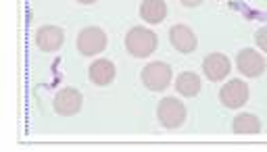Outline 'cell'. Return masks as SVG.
Returning a JSON list of instances; mask_svg holds the SVG:
<instances>
[{
  "label": "cell",
  "mask_w": 267,
  "mask_h": 152,
  "mask_svg": "<svg viewBox=\"0 0 267 152\" xmlns=\"http://www.w3.org/2000/svg\"><path fill=\"white\" fill-rule=\"evenodd\" d=\"M140 79L146 85V90H150V92H163V90L169 88V83L173 79V69L169 67L167 63H163V60H154V63H148L146 67L142 69Z\"/></svg>",
  "instance_id": "cell-2"
},
{
  "label": "cell",
  "mask_w": 267,
  "mask_h": 152,
  "mask_svg": "<svg viewBox=\"0 0 267 152\" xmlns=\"http://www.w3.org/2000/svg\"><path fill=\"white\" fill-rule=\"evenodd\" d=\"M167 3L165 0H142L140 5V19L150 25H159L167 19Z\"/></svg>",
  "instance_id": "cell-12"
},
{
  "label": "cell",
  "mask_w": 267,
  "mask_h": 152,
  "mask_svg": "<svg viewBox=\"0 0 267 152\" xmlns=\"http://www.w3.org/2000/svg\"><path fill=\"white\" fill-rule=\"evenodd\" d=\"M106 44H109V36L104 34L102 27H96V25L84 27L75 40V46L84 56H96V54L104 52Z\"/></svg>",
  "instance_id": "cell-3"
},
{
  "label": "cell",
  "mask_w": 267,
  "mask_h": 152,
  "mask_svg": "<svg viewBox=\"0 0 267 152\" xmlns=\"http://www.w3.org/2000/svg\"><path fill=\"white\" fill-rule=\"evenodd\" d=\"M232 129H234V134H238V136H253V134L261 132V121L253 113H242V115H238L234 119Z\"/></svg>",
  "instance_id": "cell-14"
},
{
  "label": "cell",
  "mask_w": 267,
  "mask_h": 152,
  "mask_svg": "<svg viewBox=\"0 0 267 152\" xmlns=\"http://www.w3.org/2000/svg\"><path fill=\"white\" fill-rule=\"evenodd\" d=\"M236 67H238V71H240L244 77L255 79V77H259V75L265 73L267 63H265V58H263L257 50H253V48H242V50L236 54Z\"/></svg>",
  "instance_id": "cell-7"
},
{
  "label": "cell",
  "mask_w": 267,
  "mask_h": 152,
  "mask_svg": "<svg viewBox=\"0 0 267 152\" xmlns=\"http://www.w3.org/2000/svg\"><path fill=\"white\" fill-rule=\"evenodd\" d=\"M200 88H203V81H200V77L192 71H184L177 75L175 79V90L180 96L184 98H194L200 94Z\"/></svg>",
  "instance_id": "cell-13"
},
{
  "label": "cell",
  "mask_w": 267,
  "mask_h": 152,
  "mask_svg": "<svg viewBox=\"0 0 267 152\" xmlns=\"http://www.w3.org/2000/svg\"><path fill=\"white\" fill-rule=\"evenodd\" d=\"M79 5H94V3H98V0H77Z\"/></svg>",
  "instance_id": "cell-17"
},
{
  "label": "cell",
  "mask_w": 267,
  "mask_h": 152,
  "mask_svg": "<svg viewBox=\"0 0 267 152\" xmlns=\"http://www.w3.org/2000/svg\"><path fill=\"white\" fill-rule=\"evenodd\" d=\"M249 96H251L249 85L242 79H230L226 85H221V90H219V102L226 108H232V111L242 108L249 102Z\"/></svg>",
  "instance_id": "cell-5"
},
{
  "label": "cell",
  "mask_w": 267,
  "mask_h": 152,
  "mask_svg": "<svg viewBox=\"0 0 267 152\" xmlns=\"http://www.w3.org/2000/svg\"><path fill=\"white\" fill-rule=\"evenodd\" d=\"M219 3H221V0H219Z\"/></svg>",
  "instance_id": "cell-18"
},
{
  "label": "cell",
  "mask_w": 267,
  "mask_h": 152,
  "mask_svg": "<svg viewBox=\"0 0 267 152\" xmlns=\"http://www.w3.org/2000/svg\"><path fill=\"white\" fill-rule=\"evenodd\" d=\"M255 42H257V46L267 54V25L261 27V29H257V34H255Z\"/></svg>",
  "instance_id": "cell-15"
},
{
  "label": "cell",
  "mask_w": 267,
  "mask_h": 152,
  "mask_svg": "<svg viewBox=\"0 0 267 152\" xmlns=\"http://www.w3.org/2000/svg\"><path fill=\"white\" fill-rule=\"evenodd\" d=\"M82 106H84V96L75 88H63L55 96V100H52L55 113L61 115V117H73V115H77L82 111Z\"/></svg>",
  "instance_id": "cell-6"
},
{
  "label": "cell",
  "mask_w": 267,
  "mask_h": 152,
  "mask_svg": "<svg viewBox=\"0 0 267 152\" xmlns=\"http://www.w3.org/2000/svg\"><path fill=\"white\" fill-rule=\"evenodd\" d=\"M88 77H90V81L94 85L104 88V85L113 83V79L117 77V67H115V63L109 58H96L90 65V69H88Z\"/></svg>",
  "instance_id": "cell-9"
},
{
  "label": "cell",
  "mask_w": 267,
  "mask_h": 152,
  "mask_svg": "<svg viewBox=\"0 0 267 152\" xmlns=\"http://www.w3.org/2000/svg\"><path fill=\"white\" fill-rule=\"evenodd\" d=\"M230 71H232V63H230V58L226 54H221V52H211L203 60V73L213 83L224 81L230 75Z\"/></svg>",
  "instance_id": "cell-8"
},
{
  "label": "cell",
  "mask_w": 267,
  "mask_h": 152,
  "mask_svg": "<svg viewBox=\"0 0 267 152\" xmlns=\"http://www.w3.org/2000/svg\"><path fill=\"white\" fill-rule=\"evenodd\" d=\"M65 42V34L57 25H42L36 32V46L42 52H57Z\"/></svg>",
  "instance_id": "cell-10"
},
{
  "label": "cell",
  "mask_w": 267,
  "mask_h": 152,
  "mask_svg": "<svg viewBox=\"0 0 267 152\" xmlns=\"http://www.w3.org/2000/svg\"><path fill=\"white\" fill-rule=\"evenodd\" d=\"M180 3H182L184 7H188V9H196V7L203 5L205 0H180Z\"/></svg>",
  "instance_id": "cell-16"
},
{
  "label": "cell",
  "mask_w": 267,
  "mask_h": 152,
  "mask_svg": "<svg viewBox=\"0 0 267 152\" xmlns=\"http://www.w3.org/2000/svg\"><path fill=\"white\" fill-rule=\"evenodd\" d=\"M159 46V36L144 25H136L125 34V50L136 58H148Z\"/></svg>",
  "instance_id": "cell-1"
},
{
  "label": "cell",
  "mask_w": 267,
  "mask_h": 152,
  "mask_svg": "<svg viewBox=\"0 0 267 152\" xmlns=\"http://www.w3.org/2000/svg\"><path fill=\"white\" fill-rule=\"evenodd\" d=\"M186 104L180 102L177 98H163L157 104V119L165 129H177L182 127L186 121Z\"/></svg>",
  "instance_id": "cell-4"
},
{
  "label": "cell",
  "mask_w": 267,
  "mask_h": 152,
  "mask_svg": "<svg viewBox=\"0 0 267 152\" xmlns=\"http://www.w3.org/2000/svg\"><path fill=\"white\" fill-rule=\"evenodd\" d=\"M169 42H171V46L177 52H182V54H190L198 46V40H196L194 32L188 25H182V23L180 25H173L169 29Z\"/></svg>",
  "instance_id": "cell-11"
}]
</instances>
